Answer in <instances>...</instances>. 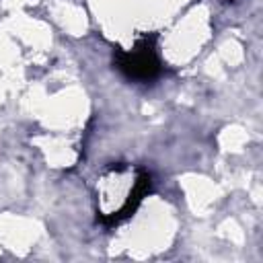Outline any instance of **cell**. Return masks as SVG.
I'll use <instances>...</instances> for the list:
<instances>
[{
	"mask_svg": "<svg viewBox=\"0 0 263 263\" xmlns=\"http://www.w3.org/2000/svg\"><path fill=\"white\" fill-rule=\"evenodd\" d=\"M117 68L132 80L138 82H148L158 74V58H156V49L154 43L144 37L140 39L132 49L119 53L117 58Z\"/></svg>",
	"mask_w": 263,
	"mask_h": 263,
	"instance_id": "7a4b0ae2",
	"label": "cell"
},
{
	"mask_svg": "<svg viewBox=\"0 0 263 263\" xmlns=\"http://www.w3.org/2000/svg\"><path fill=\"white\" fill-rule=\"evenodd\" d=\"M150 187V177L144 168L113 166L99 183V210L109 222H119L140 203Z\"/></svg>",
	"mask_w": 263,
	"mask_h": 263,
	"instance_id": "6da1fadb",
	"label": "cell"
}]
</instances>
